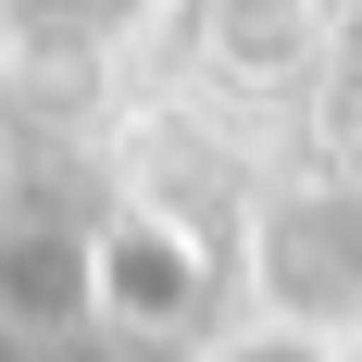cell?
Segmentation results:
<instances>
[{
    "instance_id": "1",
    "label": "cell",
    "mask_w": 362,
    "mask_h": 362,
    "mask_svg": "<svg viewBox=\"0 0 362 362\" xmlns=\"http://www.w3.org/2000/svg\"><path fill=\"white\" fill-rule=\"evenodd\" d=\"M213 362H325V337H288V325H262V337H238V350H213Z\"/></svg>"
}]
</instances>
